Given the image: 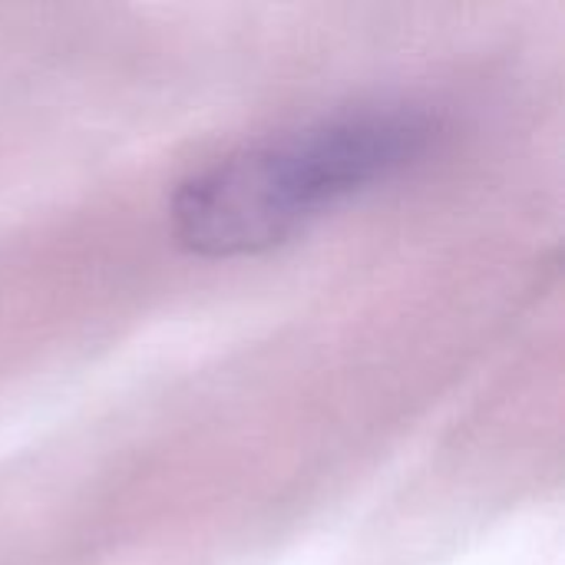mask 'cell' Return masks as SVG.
I'll list each match as a JSON object with an SVG mask.
<instances>
[{"label": "cell", "instance_id": "obj_1", "mask_svg": "<svg viewBox=\"0 0 565 565\" xmlns=\"http://www.w3.org/2000/svg\"><path fill=\"white\" fill-rule=\"evenodd\" d=\"M430 132V119L414 109H361L232 152L175 189L172 235L202 258L265 252L334 202L411 166Z\"/></svg>", "mask_w": 565, "mask_h": 565}]
</instances>
